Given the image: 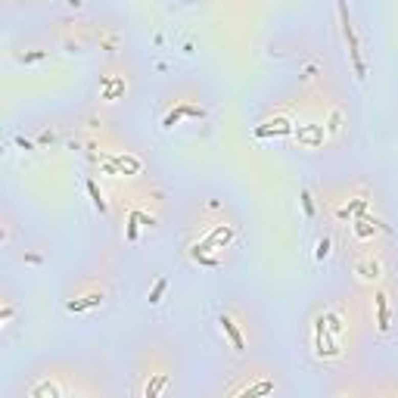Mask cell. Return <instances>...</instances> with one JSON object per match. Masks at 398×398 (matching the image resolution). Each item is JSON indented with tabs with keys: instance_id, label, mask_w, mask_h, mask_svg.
I'll return each instance as SVG.
<instances>
[{
	"instance_id": "cell-10",
	"label": "cell",
	"mask_w": 398,
	"mask_h": 398,
	"mask_svg": "<svg viewBox=\"0 0 398 398\" xmlns=\"http://www.w3.org/2000/svg\"><path fill=\"white\" fill-rule=\"evenodd\" d=\"M87 193H91V199H94V206L100 209V215H106L109 206H106V199H103V193H100V187H97L94 181H87Z\"/></svg>"
},
{
	"instance_id": "cell-16",
	"label": "cell",
	"mask_w": 398,
	"mask_h": 398,
	"mask_svg": "<svg viewBox=\"0 0 398 398\" xmlns=\"http://www.w3.org/2000/svg\"><path fill=\"white\" fill-rule=\"evenodd\" d=\"M44 56H47V50H31V53H22L19 62H41Z\"/></svg>"
},
{
	"instance_id": "cell-3",
	"label": "cell",
	"mask_w": 398,
	"mask_h": 398,
	"mask_svg": "<svg viewBox=\"0 0 398 398\" xmlns=\"http://www.w3.org/2000/svg\"><path fill=\"white\" fill-rule=\"evenodd\" d=\"M184 115H193V118H203V109H196V106H181V109H174V112H168V115H165V122H162V125H165V128H174V125L181 122Z\"/></svg>"
},
{
	"instance_id": "cell-9",
	"label": "cell",
	"mask_w": 398,
	"mask_h": 398,
	"mask_svg": "<svg viewBox=\"0 0 398 398\" xmlns=\"http://www.w3.org/2000/svg\"><path fill=\"white\" fill-rule=\"evenodd\" d=\"M165 373H159V377H152V383H146V392H143V398H159V392L165 389Z\"/></svg>"
},
{
	"instance_id": "cell-20",
	"label": "cell",
	"mask_w": 398,
	"mask_h": 398,
	"mask_svg": "<svg viewBox=\"0 0 398 398\" xmlns=\"http://www.w3.org/2000/svg\"><path fill=\"white\" fill-rule=\"evenodd\" d=\"M327 131H330V134H336V131H339V112H333V115H330V125H327Z\"/></svg>"
},
{
	"instance_id": "cell-19",
	"label": "cell",
	"mask_w": 398,
	"mask_h": 398,
	"mask_svg": "<svg viewBox=\"0 0 398 398\" xmlns=\"http://www.w3.org/2000/svg\"><path fill=\"white\" fill-rule=\"evenodd\" d=\"M137 224H140V221H137V218H134V212H131V221H128V240H131V243L137 240Z\"/></svg>"
},
{
	"instance_id": "cell-2",
	"label": "cell",
	"mask_w": 398,
	"mask_h": 398,
	"mask_svg": "<svg viewBox=\"0 0 398 398\" xmlns=\"http://www.w3.org/2000/svg\"><path fill=\"white\" fill-rule=\"evenodd\" d=\"M290 131H293V125L286 122V118H277V122H268L264 128H258V131H255V137H271V134L283 137V134H290Z\"/></svg>"
},
{
	"instance_id": "cell-4",
	"label": "cell",
	"mask_w": 398,
	"mask_h": 398,
	"mask_svg": "<svg viewBox=\"0 0 398 398\" xmlns=\"http://www.w3.org/2000/svg\"><path fill=\"white\" fill-rule=\"evenodd\" d=\"M271 392H274V383H271V380H258L255 386L236 392V398H264V395H271Z\"/></svg>"
},
{
	"instance_id": "cell-1",
	"label": "cell",
	"mask_w": 398,
	"mask_h": 398,
	"mask_svg": "<svg viewBox=\"0 0 398 398\" xmlns=\"http://www.w3.org/2000/svg\"><path fill=\"white\" fill-rule=\"evenodd\" d=\"M339 16H342V34H345V41H348V56H351V62H355V72H358V78H367V65H364V59H361V44H358V34H355V28H351V22H348L345 4H339Z\"/></svg>"
},
{
	"instance_id": "cell-11",
	"label": "cell",
	"mask_w": 398,
	"mask_h": 398,
	"mask_svg": "<svg viewBox=\"0 0 398 398\" xmlns=\"http://www.w3.org/2000/svg\"><path fill=\"white\" fill-rule=\"evenodd\" d=\"M358 274H361L364 280H377V277H380V264L377 261H361V264H358Z\"/></svg>"
},
{
	"instance_id": "cell-12",
	"label": "cell",
	"mask_w": 398,
	"mask_h": 398,
	"mask_svg": "<svg viewBox=\"0 0 398 398\" xmlns=\"http://www.w3.org/2000/svg\"><path fill=\"white\" fill-rule=\"evenodd\" d=\"M165 290H168V280L162 277V280H156V286L149 290V305H156V302H162V296H165Z\"/></svg>"
},
{
	"instance_id": "cell-5",
	"label": "cell",
	"mask_w": 398,
	"mask_h": 398,
	"mask_svg": "<svg viewBox=\"0 0 398 398\" xmlns=\"http://www.w3.org/2000/svg\"><path fill=\"white\" fill-rule=\"evenodd\" d=\"M218 324L224 327V333L230 336V342H233V348H236V351H243V348H246V342H243V333H240V330H236V324L230 321V317H227V314L221 317V321H218Z\"/></svg>"
},
{
	"instance_id": "cell-6",
	"label": "cell",
	"mask_w": 398,
	"mask_h": 398,
	"mask_svg": "<svg viewBox=\"0 0 398 398\" xmlns=\"http://www.w3.org/2000/svg\"><path fill=\"white\" fill-rule=\"evenodd\" d=\"M103 302V293H91V296H84V299H75V302H69L65 308L72 311V314H78V311H87V308H97Z\"/></svg>"
},
{
	"instance_id": "cell-8",
	"label": "cell",
	"mask_w": 398,
	"mask_h": 398,
	"mask_svg": "<svg viewBox=\"0 0 398 398\" xmlns=\"http://www.w3.org/2000/svg\"><path fill=\"white\" fill-rule=\"evenodd\" d=\"M364 209H367V199H355V203H348V206H342L339 212H336V218H351V215H364Z\"/></svg>"
},
{
	"instance_id": "cell-15",
	"label": "cell",
	"mask_w": 398,
	"mask_h": 398,
	"mask_svg": "<svg viewBox=\"0 0 398 398\" xmlns=\"http://www.w3.org/2000/svg\"><path fill=\"white\" fill-rule=\"evenodd\" d=\"M330 236H321V240H317V249H314V255H317V261H324L327 255H330Z\"/></svg>"
},
{
	"instance_id": "cell-7",
	"label": "cell",
	"mask_w": 398,
	"mask_h": 398,
	"mask_svg": "<svg viewBox=\"0 0 398 398\" xmlns=\"http://www.w3.org/2000/svg\"><path fill=\"white\" fill-rule=\"evenodd\" d=\"M377 321H380V330L383 333H389V302H386V296L383 293H377Z\"/></svg>"
},
{
	"instance_id": "cell-14",
	"label": "cell",
	"mask_w": 398,
	"mask_h": 398,
	"mask_svg": "<svg viewBox=\"0 0 398 398\" xmlns=\"http://www.w3.org/2000/svg\"><path fill=\"white\" fill-rule=\"evenodd\" d=\"M373 230H377V227H370V221H367V218H361V221L355 224V233H358V240H367V236H373Z\"/></svg>"
},
{
	"instance_id": "cell-13",
	"label": "cell",
	"mask_w": 398,
	"mask_h": 398,
	"mask_svg": "<svg viewBox=\"0 0 398 398\" xmlns=\"http://www.w3.org/2000/svg\"><path fill=\"white\" fill-rule=\"evenodd\" d=\"M112 165H115V168H125V171H131V174L140 171V162H137V159H122V156H118V159H112Z\"/></svg>"
},
{
	"instance_id": "cell-18",
	"label": "cell",
	"mask_w": 398,
	"mask_h": 398,
	"mask_svg": "<svg viewBox=\"0 0 398 398\" xmlns=\"http://www.w3.org/2000/svg\"><path fill=\"white\" fill-rule=\"evenodd\" d=\"M324 317H327V324H330V330H333V333H339V330H342L339 314H324Z\"/></svg>"
},
{
	"instance_id": "cell-17",
	"label": "cell",
	"mask_w": 398,
	"mask_h": 398,
	"mask_svg": "<svg viewBox=\"0 0 398 398\" xmlns=\"http://www.w3.org/2000/svg\"><path fill=\"white\" fill-rule=\"evenodd\" d=\"M302 209H305L308 218L314 215V203H311V193H308V190H302Z\"/></svg>"
}]
</instances>
